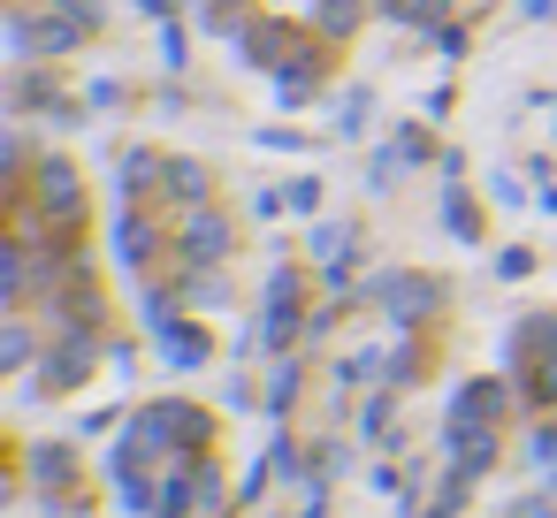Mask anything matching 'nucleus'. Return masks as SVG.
Listing matches in <instances>:
<instances>
[{
  "label": "nucleus",
  "mask_w": 557,
  "mask_h": 518,
  "mask_svg": "<svg viewBox=\"0 0 557 518\" xmlns=\"http://www.w3.org/2000/svg\"><path fill=\"white\" fill-rule=\"evenodd\" d=\"M207 351H214V343H207V328H191V320H169V328H161V358H169L176 374L207 366Z\"/></svg>",
  "instance_id": "9d476101"
},
{
  "label": "nucleus",
  "mask_w": 557,
  "mask_h": 518,
  "mask_svg": "<svg viewBox=\"0 0 557 518\" xmlns=\"http://www.w3.org/2000/svg\"><path fill=\"white\" fill-rule=\"evenodd\" d=\"M222 252H230V222H222L214 206H191L184 229H176V260H184L191 275H207V267H222Z\"/></svg>",
  "instance_id": "7ed1b4c3"
},
{
  "label": "nucleus",
  "mask_w": 557,
  "mask_h": 518,
  "mask_svg": "<svg viewBox=\"0 0 557 518\" xmlns=\"http://www.w3.org/2000/svg\"><path fill=\"white\" fill-rule=\"evenodd\" d=\"M32 480H39L47 495H54V488L70 495V480H77V450H70V442H39V450H32Z\"/></svg>",
  "instance_id": "f8f14e48"
},
{
  "label": "nucleus",
  "mask_w": 557,
  "mask_h": 518,
  "mask_svg": "<svg viewBox=\"0 0 557 518\" xmlns=\"http://www.w3.org/2000/svg\"><path fill=\"white\" fill-rule=\"evenodd\" d=\"M519 389H527V404H557V351L534 358V366H519Z\"/></svg>",
  "instance_id": "a211bd4d"
},
{
  "label": "nucleus",
  "mask_w": 557,
  "mask_h": 518,
  "mask_svg": "<svg viewBox=\"0 0 557 518\" xmlns=\"http://www.w3.org/2000/svg\"><path fill=\"white\" fill-rule=\"evenodd\" d=\"M54 9H62V16H70V24H77L85 39H92V31L108 24V16H100V0H54Z\"/></svg>",
  "instance_id": "b1692460"
},
{
  "label": "nucleus",
  "mask_w": 557,
  "mask_h": 518,
  "mask_svg": "<svg viewBox=\"0 0 557 518\" xmlns=\"http://www.w3.org/2000/svg\"><path fill=\"white\" fill-rule=\"evenodd\" d=\"M435 54H450V62H458V54H466V31H458V24H435Z\"/></svg>",
  "instance_id": "bb28decb"
},
{
  "label": "nucleus",
  "mask_w": 557,
  "mask_h": 518,
  "mask_svg": "<svg viewBox=\"0 0 557 518\" xmlns=\"http://www.w3.org/2000/svg\"><path fill=\"white\" fill-rule=\"evenodd\" d=\"M138 9H146V16H161V24H176V9H184V0H138Z\"/></svg>",
  "instance_id": "c756f323"
},
{
  "label": "nucleus",
  "mask_w": 557,
  "mask_h": 518,
  "mask_svg": "<svg viewBox=\"0 0 557 518\" xmlns=\"http://www.w3.org/2000/svg\"><path fill=\"white\" fill-rule=\"evenodd\" d=\"M435 298H443V282H435V275H382V282H374V305H382L389 320H405V328H412V320H428V313H435Z\"/></svg>",
  "instance_id": "39448f33"
},
{
  "label": "nucleus",
  "mask_w": 557,
  "mask_h": 518,
  "mask_svg": "<svg viewBox=\"0 0 557 518\" xmlns=\"http://www.w3.org/2000/svg\"><path fill=\"white\" fill-rule=\"evenodd\" d=\"M443 229H450L458 244H473V237H481V206L466 199V184H458V176H450V191H443Z\"/></svg>",
  "instance_id": "2eb2a0df"
},
{
  "label": "nucleus",
  "mask_w": 557,
  "mask_h": 518,
  "mask_svg": "<svg viewBox=\"0 0 557 518\" xmlns=\"http://www.w3.org/2000/svg\"><path fill=\"white\" fill-rule=\"evenodd\" d=\"M313 85H321V62H313V54H290V62L275 70V92H283V108H298Z\"/></svg>",
  "instance_id": "f3484780"
},
{
  "label": "nucleus",
  "mask_w": 557,
  "mask_h": 518,
  "mask_svg": "<svg viewBox=\"0 0 557 518\" xmlns=\"http://www.w3.org/2000/svg\"><path fill=\"white\" fill-rule=\"evenodd\" d=\"M32 358H39V336H32L24 320H9V328H0V366L16 374V366H32Z\"/></svg>",
  "instance_id": "6ab92c4d"
},
{
  "label": "nucleus",
  "mask_w": 557,
  "mask_h": 518,
  "mask_svg": "<svg viewBox=\"0 0 557 518\" xmlns=\"http://www.w3.org/2000/svg\"><path fill=\"white\" fill-rule=\"evenodd\" d=\"M450 419H458V427H496V419H504V381H466V389L450 396Z\"/></svg>",
  "instance_id": "1a4fd4ad"
},
{
  "label": "nucleus",
  "mask_w": 557,
  "mask_h": 518,
  "mask_svg": "<svg viewBox=\"0 0 557 518\" xmlns=\"http://www.w3.org/2000/svg\"><path fill=\"white\" fill-rule=\"evenodd\" d=\"M290 396H298V358L275 366V381H268V412H290Z\"/></svg>",
  "instance_id": "4be33fe9"
},
{
  "label": "nucleus",
  "mask_w": 557,
  "mask_h": 518,
  "mask_svg": "<svg viewBox=\"0 0 557 518\" xmlns=\"http://www.w3.org/2000/svg\"><path fill=\"white\" fill-rule=\"evenodd\" d=\"M542 206H549V214H557V184H549V191H542Z\"/></svg>",
  "instance_id": "473e14b6"
},
{
  "label": "nucleus",
  "mask_w": 557,
  "mask_h": 518,
  "mask_svg": "<svg viewBox=\"0 0 557 518\" xmlns=\"http://www.w3.org/2000/svg\"><path fill=\"white\" fill-rule=\"evenodd\" d=\"M496 275H504V282H527V275H534V252H527V244L496 252Z\"/></svg>",
  "instance_id": "393cba45"
},
{
  "label": "nucleus",
  "mask_w": 557,
  "mask_h": 518,
  "mask_svg": "<svg viewBox=\"0 0 557 518\" xmlns=\"http://www.w3.org/2000/svg\"><path fill=\"white\" fill-rule=\"evenodd\" d=\"M283 47H298V39H290V24H260V31H245V39H237V54H245L252 70H283Z\"/></svg>",
  "instance_id": "ddd939ff"
},
{
  "label": "nucleus",
  "mask_w": 557,
  "mask_h": 518,
  "mask_svg": "<svg viewBox=\"0 0 557 518\" xmlns=\"http://www.w3.org/2000/svg\"><path fill=\"white\" fill-rule=\"evenodd\" d=\"M527 457H534V465L557 480V427H534V434H527Z\"/></svg>",
  "instance_id": "5701e85b"
},
{
  "label": "nucleus",
  "mask_w": 557,
  "mask_h": 518,
  "mask_svg": "<svg viewBox=\"0 0 557 518\" xmlns=\"http://www.w3.org/2000/svg\"><path fill=\"white\" fill-rule=\"evenodd\" d=\"M39 206L54 214V222H77V206H85V184H77V168L54 153V161H39Z\"/></svg>",
  "instance_id": "0eeeda50"
},
{
  "label": "nucleus",
  "mask_w": 557,
  "mask_h": 518,
  "mask_svg": "<svg viewBox=\"0 0 557 518\" xmlns=\"http://www.w3.org/2000/svg\"><path fill=\"white\" fill-rule=\"evenodd\" d=\"M153 252H161V229H153V214H146V206H131V214L115 222V260H123L131 275H146V267H153Z\"/></svg>",
  "instance_id": "6e6552de"
},
{
  "label": "nucleus",
  "mask_w": 557,
  "mask_h": 518,
  "mask_svg": "<svg viewBox=\"0 0 557 518\" xmlns=\"http://www.w3.org/2000/svg\"><path fill=\"white\" fill-rule=\"evenodd\" d=\"M382 9H389L397 24H435V16L450 9V0H382Z\"/></svg>",
  "instance_id": "412c9836"
},
{
  "label": "nucleus",
  "mask_w": 557,
  "mask_h": 518,
  "mask_svg": "<svg viewBox=\"0 0 557 518\" xmlns=\"http://www.w3.org/2000/svg\"><path fill=\"white\" fill-rule=\"evenodd\" d=\"M283 199H290V206H298V214H313V206H321V176H298V184H290V191H283Z\"/></svg>",
  "instance_id": "a878e982"
},
{
  "label": "nucleus",
  "mask_w": 557,
  "mask_h": 518,
  "mask_svg": "<svg viewBox=\"0 0 557 518\" xmlns=\"http://www.w3.org/2000/svg\"><path fill=\"white\" fill-rule=\"evenodd\" d=\"M443 450H450V472L481 480V472L496 465V427H458V419H443Z\"/></svg>",
  "instance_id": "423d86ee"
},
{
  "label": "nucleus",
  "mask_w": 557,
  "mask_h": 518,
  "mask_svg": "<svg viewBox=\"0 0 557 518\" xmlns=\"http://www.w3.org/2000/svg\"><path fill=\"white\" fill-rule=\"evenodd\" d=\"M519 518H557V510L549 503H519Z\"/></svg>",
  "instance_id": "2f4dec72"
},
{
  "label": "nucleus",
  "mask_w": 557,
  "mask_h": 518,
  "mask_svg": "<svg viewBox=\"0 0 557 518\" xmlns=\"http://www.w3.org/2000/svg\"><path fill=\"white\" fill-rule=\"evenodd\" d=\"M367 434H389V396H367V419H359Z\"/></svg>",
  "instance_id": "cd10ccee"
},
{
  "label": "nucleus",
  "mask_w": 557,
  "mask_h": 518,
  "mask_svg": "<svg viewBox=\"0 0 557 518\" xmlns=\"http://www.w3.org/2000/svg\"><path fill=\"white\" fill-rule=\"evenodd\" d=\"M9 47H16V54H77V47H85V31H77L62 9H54V16L16 9V16H9Z\"/></svg>",
  "instance_id": "f03ea898"
},
{
  "label": "nucleus",
  "mask_w": 557,
  "mask_h": 518,
  "mask_svg": "<svg viewBox=\"0 0 557 518\" xmlns=\"http://www.w3.org/2000/svg\"><path fill=\"white\" fill-rule=\"evenodd\" d=\"M359 9H367V0H321V31H329V39H351Z\"/></svg>",
  "instance_id": "aec40b11"
},
{
  "label": "nucleus",
  "mask_w": 557,
  "mask_h": 518,
  "mask_svg": "<svg viewBox=\"0 0 557 518\" xmlns=\"http://www.w3.org/2000/svg\"><path fill=\"white\" fill-rule=\"evenodd\" d=\"M207 24H214V31H230V24H237V0H207Z\"/></svg>",
  "instance_id": "c85d7f7f"
},
{
  "label": "nucleus",
  "mask_w": 557,
  "mask_h": 518,
  "mask_svg": "<svg viewBox=\"0 0 557 518\" xmlns=\"http://www.w3.org/2000/svg\"><path fill=\"white\" fill-rule=\"evenodd\" d=\"M298 298H306L298 267H275V282H268V313H260V336H268L275 351H290V343L306 336V320H298Z\"/></svg>",
  "instance_id": "20e7f679"
},
{
  "label": "nucleus",
  "mask_w": 557,
  "mask_h": 518,
  "mask_svg": "<svg viewBox=\"0 0 557 518\" xmlns=\"http://www.w3.org/2000/svg\"><path fill=\"white\" fill-rule=\"evenodd\" d=\"M230 510V480L214 457H199V488H191V518H222Z\"/></svg>",
  "instance_id": "dca6fc26"
},
{
  "label": "nucleus",
  "mask_w": 557,
  "mask_h": 518,
  "mask_svg": "<svg viewBox=\"0 0 557 518\" xmlns=\"http://www.w3.org/2000/svg\"><path fill=\"white\" fill-rule=\"evenodd\" d=\"M161 168H169V161H153V153H123V168H115V191H123L131 206H146V199L161 191Z\"/></svg>",
  "instance_id": "9b49d317"
},
{
  "label": "nucleus",
  "mask_w": 557,
  "mask_h": 518,
  "mask_svg": "<svg viewBox=\"0 0 557 518\" xmlns=\"http://www.w3.org/2000/svg\"><path fill=\"white\" fill-rule=\"evenodd\" d=\"M92 374V336H77V328H62L54 343H47V358H39V374H32V389L39 396H62V389H77Z\"/></svg>",
  "instance_id": "f257e3e1"
},
{
  "label": "nucleus",
  "mask_w": 557,
  "mask_h": 518,
  "mask_svg": "<svg viewBox=\"0 0 557 518\" xmlns=\"http://www.w3.org/2000/svg\"><path fill=\"white\" fill-rule=\"evenodd\" d=\"M161 199L169 206H207V168L199 161H169L161 168Z\"/></svg>",
  "instance_id": "4468645a"
},
{
  "label": "nucleus",
  "mask_w": 557,
  "mask_h": 518,
  "mask_svg": "<svg viewBox=\"0 0 557 518\" xmlns=\"http://www.w3.org/2000/svg\"><path fill=\"white\" fill-rule=\"evenodd\" d=\"M519 9H527V16H557V0H519Z\"/></svg>",
  "instance_id": "7c9ffc66"
}]
</instances>
